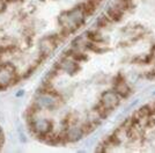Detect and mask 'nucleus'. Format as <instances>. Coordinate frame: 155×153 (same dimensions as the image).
Listing matches in <instances>:
<instances>
[{"label":"nucleus","mask_w":155,"mask_h":153,"mask_svg":"<svg viewBox=\"0 0 155 153\" xmlns=\"http://www.w3.org/2000/svg\"><path fill=\"white\" fill-rule=\"evenodd\" d=\"M97 152H155V100L142 106L104 139Z\"/></svg>","instance_id":"obj_3"},{"label":"nucleus","mask_w":155,"mask_h":153,"mask_svg":"<svg viewBox=\"0 0 155 153\" xmlns=\"http://www.w3.org/2000/svg\"><path fill=\"white\" fill-rule=\"evenodd\" d=\"M74 45L122 103L139 81L155 80V0H112Z\"/></svg>","instance_id":"obj_1"},{"label":"nucleus","mask_w":155,"mask_h":153,"mask_svg":"<svg viewBox=\"0 0 155 153\" xmlns=\"http://www.w3.org/2000/svg\"><path fill=\"white\" fill-rule=\"evenodd\" d=\"M102 0H0V89L26 79Z\"/></svg>","instance_id":"obj_2"}]
</instances>
